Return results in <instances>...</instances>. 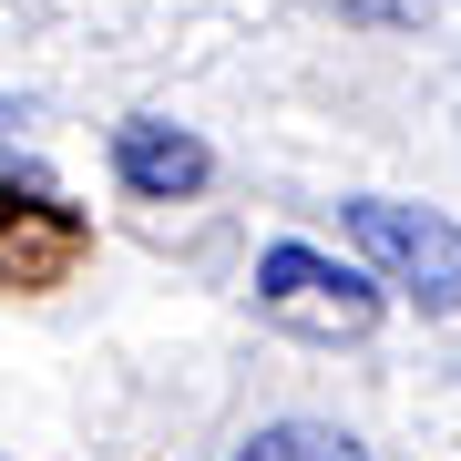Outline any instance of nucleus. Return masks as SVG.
<instances>
[{"label":"nucleus","mask_w":461,"mask_h":461,"mask_svg":"<svg viewBox=\"0 0 461 461\" xmlns=\"http://www.w3.org/2000/svg\"><path fill=\"white\" fill-rule=\"evenodd\" d=\"M113 175H123V195H144V205H175V195H195V185L215 175V154H205L185 123H154V113H133V123H113Z\"/></svg>","instance_id":"obj_3"},{"label":"nucleus","mask_w":461,"mask_h":461,"mask_svg":"<svg viewBox=\"0 0 461 461\" xmlns=\"http://www.w3.org/2000/svg\"><path fill=\"white\" fill-rule=\"evenodd\" d=\"M236 461H369V451L348 441V430H329V420H267Z\"/></svg>","instance_id":"obj_4"},{"label":"nucleus","mask_w":461,"mask_h":461,"mask_svg":"<svg viewBox=\"0 0 461 461\" xmlns=\"http://www.w3.org/2000/svg\"><path fill=\"white\" fill-rule=\"evenodd\" d=\"M0 175H11V103H0Z\"/></svg>","instance_id":"obj_6"},{"label":"nucleus","mask_w":461,"mask_h":461,"mask_svg":"<svg viewBox=\"0 0 461 461\" xmlns=\"http://www.w3.org/2000/svg\"><path fill=\"white\" fill-rule=\"evenodd\" d=\"M329 11H339V21H359V32H420L441 0H329Z\"/></svg>","instance_id":"obj_5"},{"label":"nucleus","mask_w":461,"mask_h":461,"mask_svg":"<svg viewBox=\"0 0 461 461\" xmlns=\"http://www.w3.org/2000/svg\"><path fill=\"white\" fill-rule=\"evenodd\" d=\"M257 318H277L287 339L348 348V339L379 329V277H369V267L318 257V247H297V236H277V247L257 257Z\"/></svg>","instance_id":"obj_2"},{"label":"nucleus","mask_w":461,"mask_h":461,"mask_svg":"<svg viewBox=\"0 0 461 461\" xmlns=\"http://www.w3.org/2000/svg\"><path fill=\"white\" fill-rule=\"evenodd\" d=\"M339 226H348V247H359V267L379 287H400L430 318L461 308V215L400 205V195H359V205H339Z\"/></svg>","instance_id":"obj_1"}]
</instances>
